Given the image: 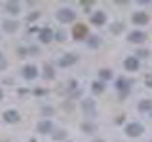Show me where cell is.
Returning <instances> with one entry per match:
<instances>
[{
    "instance_id": "cell-1",
    "label": "cell",
    "mask_w": 152,
    "mask_h": 142,
    "mask_svg": "<svg viewBox=\"0 0 152 142\" xmlns=\"http://www.w3.org/2000/svg\"><path fill=\"white\" fill-rule=\"evenodd\" d=\"M74 17H76V12H72V9H69V8H63V9L57 12V19H59L61 23H72Z\"/></svg>"
},
{
    "instance_id": "cell-2",
    "label": "cell",
    "mask_w": 152,
    "mask_h": 142,
    "mask_svg": "<svg viewBox=\"0 0 152 142\" xmlns=\"http://www.w3.org/2000/svg\"><path fill=\"white\" fill-rule=\"evenodd\" d=\"M142 125L141 123H129V125L126 127V133H127V136H133V138H135V136H141L142 135Z\"/></svg>"
},
{
    "instance_id": "cell-3",
    "label": "cell",
    "mask_w": 152,
    "mask_h": 142,
    "mask_svg": "<svg viewBox=\"0 0 152 142\" xmlns=\"http://www.w3.org/2000/svg\"><path fill=\"white\" fill-rule=\"evenodd\" d=\"M76 61H78V57H76L74 53H66V55H63L59 61H57V64L59 66H72Z\"/></svg>"
},
{
    "instance_id": "cell-4",
    "label": "cell",
    "mask_w": 152,
    "mask_h": 142,
    "mask_svg": "<svg viewBox=\"0 0 152 142\" xmlns=\"http://www.w3.org/2000/svg\"><path fill=\"white\" fill-rule=\"evenodd\" d=\"M127 40L133 42V44H141V42L146 40V34H145V32H141V30H133L131 34L127 36Z\"/></svg>"
},
{
    "instance_id": "cell-5",
    "label": "cell",
    "mask_w": 152,
    "mask_h": 142,
    "mask_svg": "<svg viewBox=\"0 0 152 142\" xmlns=\"http://www.w3.org/2000/svg\"><path fill=\"white\" fill-rule=\"evenodd\" d=\"M86 34H88V27H86V25H82V23H80V25H76V27L72 28V36L76 38V40L84 38Z\"/></svg>"
},
{
    "instance_id": "cell-6",
    "label": "cell",
    "mask_w": 152,
    "mask_h": 142,
    "mask_svg": "<svg viewBox=\"0 0 152 142\" xmlns=\"http://www.w3.org/2000/svg\"><path fill=\"white\" fill-rule=\"evenodd\" d=\"M133 23H135V25H146V23H148V15H146L145 12L133 13Z\"/></svg>"
},
{
    "instance_id": "cell-7",
    "label": "cell",
    "mask_w": 152,
    "mask_h": 142,
    "mask_svg": "<svg viewBox=\"0 0 152 142\" xmlns=\"http://www.w3.org/2000/svg\"><path fill=\"white\" fill-rule=\"evenodd\" d=\"M107 21V15H104V12H95L93 15H91V23L93 25H103V23Z\"/></svg>"
},
{
    "instance_id": "cell-8",
    "label": "cell",
    "mask_w": 152,
    "mask_h": 142,
    "mask_svg": "<svg viewBox=\"0 0 152 142\" xmlns=\"http://www.w3.org/2000/svg\"><path fill=\"white\" fill-rule=\"evenodd\" d=\"M124 66H126L127 70H137L139 68V61H137V57H127V59L124 61Z\"/></svg>"
},
{
    "instance_id": "cell-9",
    "label": "cell",
    "mask_w": 152,
    "mask_h": 142,
    "mask_svg": "<svg viewBox=\"0 0 152 142\" xmlns=\"http://www.w3.org/2000/svg\"><path fill=\"white\" fill-rule=\"evenodd\" d=\"M4 120H6L8 123H17L19 121V114L15 110H6L4 112Z\"/></svg>"
},
{
    "instance_id": "cell-10",
    "label": "cell",
    "mask_w": 152,
    "mask_h": 142,
    "mask_svg": "<svg viewBox=\"0 0 152 142\" xmlns=\"http://www.w3.org/2000/svg\"><path fill=\"white\" fill-rule=\"evenodd\" d=\"M23 78L25 80H32V78H36V66H32V64H28L23 68Z\"/></svg>"
},
{
    "instance_id": "cell-11",
    "label": "cell",
    "mask_w": 152,
    "mask_h": 142,
    "mask_svg": "<svg viewBox=\"0 0 152 142\" xmlns=\"http://www.w3.org/2000/svg\"><path fill=\"white\" fill-rule=\"evenodd\" d=\"M51 38H53V32H51V28H42L40 30V42H44V44H48V42H51Z\"/></svg>"
},
{
    "instance_id": "cell-12",
    "label": "cell",
    "mask_w": 152,
    "mask_h": 142,
    "mask_svg": "<svg viewBox=\"0 0 152 142\" xmlns=\"http://www.w3.org/2000/svg\"><path fill=\"white\" fill-rule=\"evenodd\" d=\"M36 129H38V133H42V135H46V133H51V121H50V120L40 121Z\"/></svg>"
},
{
    "instance_id": "cell-13",
    "label": "cell",
    "mask_w": 152,
    "mask_h": 142,
    "mask_svg": "<svg viewBox=\"0 0 152 142\" xmlns=\"http://www.w3.org/2000/svg\"><path fill=\"white\" fill-rule=\"evenodd\" d=\"M82 108H84L86 116H93V114H95V102L93 101H84L82 102Z\"/></svg>"
},
{
    "instance_id": "cell-14",
    "label": "cell",
    "mask_w": 152,
    "mask_h": 142,
    "mask_svg": "<svg viewBox=\"0 0 152 142\" xmlns=\"http://www.w3.org/2000/svg\"><path fill=\"white\" fill-rule=\"evenodd\" d=\"M44 80H53L55 78V72H53V66L51 64H44Z\"/></svg>"
},
{
    "instance_id": "cell-15",
    "label": "cell",
    "mask_w": 152,
    "mask_h": 142,
    "mask_svg": "<svg viewBox=\"0 0 152 142\" xmlns=\"http://www.w3.org/2000/svg\"><path fill=\"white\" fill-rule=\"evenodd\" d=\"M6 12L12 13V15H17L19 13V4L17 2H6Z\"/></svg>"
},
{
    "instance_id": "cell-16",
    "label": "cell",
    "mask_w": 152,
    "mask_h": 142,
    "mask_svg": "<svg viewBox=\"0 0 152 142\" xmlns=\"http://www.w3.org/2000/svg\"><path fill=\"white\" fill-rule=\"evenodd\" d=\"M139 110L141 112H152V101H148V99L141 101L139 102Z\"/></svg>"
},
{
    "instance_id": "cell-17",
    "label": "cell",
    "mask_w": 152,
    "mask_h": 142,
    "mask_svg": "<svg viewBox=\"0 0 152 142\" xmlns=\"http://www.w3.org/2000/svg\"><path fill=\"white\" fill-rule=\"evenodd\" d=\"M17 23L15 21H4V30H6V32H15L17 30Z\"/></svg>"
},
{
    "instance_id": "cell-18",
    "label": "cell",
    "mask_w": 152,
    "mask_h": 142,
    "mask_svg": "<svg viewBox=\"0 0 152 142\" xmlns=\"http://www.w3.org/2000/svg\"><path fill=\"white\" fill-rule=\"evenodd\" d=\"M127 85H129V83H127V80H124V78H120V80L116 82V87L120 89V91H122V89L126 91V89H127Z\"/></svg>"
},
{
    "instance_id": "cell-19",
    "label": "cell",
    "mask_w": 152,
    "mask_h": 142,
    "mask_svg": "<svg viewBox=\"0 0 152 142\" xmlns=\"http://www.w3.org/2000/svg\"><path fill=\"white\" fill-rule=\"evenodd\" d=\"M99 76H101V80H110L112 78V72L108 68H103L101 72H99Z\"/></svg>"
},
{
    "instance_id": "cell-20",
    "label": "cell",
    "mask_w": 152,
    "mask_h": 142,
    "mask_svg": "<svg viewBox=\"0 0 152 142\" xmlns=\"http://www.w3.org/2000/svg\"><path fill=\"white\" fill-rule=\"evenodd\" d=\"M91 89H93V93H103L104 85H103V82H95V83L91 85Z\"/></svg>"
},
{
    "instance_id": "cell-21",
    "label": "cell",
    "mask_w": 152,
    "mask_h": 142,
    "mask_svg": "<svg viewBox=\"0 0 152 142\" xmlns=\"http://www.w3.org/2000/svg\"><path fill=\"white\" fill-rule=\"evenodd\" d=\"M99 44H101V40H99L97 36H91V38H89V42H88L89 47H99Z\"/></svg>"
},
{
    "instance_id": "cell-22",
    "label": "cell",
    "mask_w": 152,
    "mask_h": 142,
    "mask_svg": "<svg viewBox=\"0 0 152 142\" xmlns=\"http://www.w3.org/2000/svg\"><path fill=\"white\" fill-rule=\"evenodd\" d=\"M82 129H84L86 133H93V131H95V125H93V123H84Z\"/></svg>"
},
{
    "instance_id": "cell-23",
    "label": "cell",
    "mask_w": 152,
    "mask_h": 142,
    "mask_svg": "<svg viewBox=\"0 0 152 142\" xmlns=\"http://www.w3.org/2000/svg\"><path fill=\"white\" fill-rule=\"evenodd\" d=\"M65 136H66L65 131H57V133H53V138H55V140H63Z\"/></svg>"
},
{
    "instance_id": "cell-24",
    "label": "cell",
    "mask_w": 152,
    "mask_h": 142,
    "mask_svg": "<svg viewBox=\"0 0 152 142\" xmlns=\"http://www.w3.org/2000/svg\"><path fill=\"white\" fill-rule=\"evenodd\" d=\"M124 30V25H120V23H114L112 25V32L114 34H118V32H122Z\"/></svg>"
},
{
    "instance_id": "cell-25",
    "label": "cell",
    "mask_w": 152,
    "mask_h": 142,
    "mask_svg": "<svg viewBox=\"0 0 152 142\" xmlns=\"http://www.w3.org/2000/svg\"><path fill=\"white\" fill-rule=\"evenodd\" d=\"M55 36H57V40H59V42H63V40H65V32H63V30H59Z\"/></svg>"
},
{
    "instance_id": "cell-26",
    "label": "cell",
    "mask_w": 152,
    "mask_h": 142,
    "mask_svg": "<svg viewBox=\"0 0 152 142\" xmlns=\"http://www.w3.org/2000/svg\"><path fill=\"white\" fill-rule=\"evenodd\" d=\"M145 83L148 85V87H152V74H150V76H146V78H145Z\"/></svg>"
},
{
    "instance_id": "cell-27",
    "label": "cell",
    "mask_w": 152,
    "mask_h": 142,
    "mask_svg": "<svg viewBox=\"0 0 152 142\" xmlns=\"http://www.w3.org/2000/svg\"><path fill=\"white\" fill-rule=\"evenodd\" d=\"M42 112H44V114H48V116H50V114H51V112H53V110H51V108H50V106H44V108H42Z\"/></svg>"
},
{
    "instance_id": "cell-28",
    "label": "cell",
    "mask_w": 152,
    "mask_h": 142,
    "mask_svg": "<svg viewBox=\"0 0 152 142\" xmlns=\"http://www.w3.org/2000/svg\"><path fill=\"white\" fill-rule=\"evenodd\" d=\"M36 17H38V13H32V15H28V21H34Z\"/></svg>"
},
{
    "instance_id": "cell-29",
    "label": "cell",
    "mask_w": 152,
    "mask_h": 142,
    "mask_svg": "<svg viewBox=\"0 0 152 142\" xmlns=\"http://www.w3.org/2000/svg\"><path fill=\"white\" fill-rule=\"evenodd\" d=\"M2 68H6V61H4V59L0 61V70H2Z\"/></svg>"
},
{
    "instance_id": "cell-30",
    "label": "cell",
    "mask_w": 152,
    "mask_h": 142,
    "mask_svg": "<svg viewBox=\"0 0 152 142\" xmlns=\"http://www.w3.org/2000/svg\"><path fill=\"white\" fill-rule=\"evenodd\" d=\"M0 99H2V89H0Z\"/></svg>"
},
{
    "instance_id": "cell-31",
    "label": "cell",
    "mask_w": 152,
    "mask_h": 142,
    "mask_svg": "<svg viewBox=\"0 0 152 142\" xmlns=\"http://www.w3.org/2000/svg\"><path fill=\"white\" fill-rule=\"evenodd\" d=\"M95 142H103V140H95Z\"/></svg>"
},
{
    "instance_id": "cell-32",
    "label": "cell",
    "mask_w": 152,
    "mask_h": 142,
    "mask_svg": "<svg viewBox=\"0 0 152 142\" xmlns=\"http://www.w3.org/2000/svg\"><path fill=\"white\" fill-rule=\"evenodd\" d=\"M0 61H2V55H0Z\"/></svg>"
},
{
    "instance_id": "cell-33",
    "label": "cell",
    "mask_w": 152,
    "mask_h": 142,
    "mask_svg": "<svg viewBox=\"0 0 152 142\" xmlns=\"http://www.w3.org/2000/svg\"><path fill=\"white\" fill-rule=\"evenodd\" d=\"M31 142H36V140H31Z\"/></svg>"
},
{
    "instance_id": "cell-34",
    "label": "cell",
    "mask_w": 152,
    "mask_h": 142,
    "mask_svg": "<svg viewBox=\"0 0 152 142\" xmlns=\"http://www.w3.org/2000/svg\"><path fill=\"white\" fill-rule=\"evenodd\" d=\"M150 116H152V112H150Z\"/></svg>"
}]
</instances>
